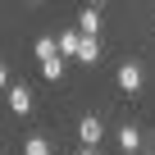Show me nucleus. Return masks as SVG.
<instances>
[{
	"label": "nucleus",
	"mask_w": 155,
	"mask_h": 155,
	"mask_svg": "<svg viewBox=\"0 0 155 155\" xmlns=\"http://www.w3.org/2000/svg\"><path fill=\"white\" fill-rule=\"evenodd\" d=\"M141 82H146V73H141V64H137V59H128V64L119 68V87H123L128 96H137V91H141Z\"/></svg>",
	"instance_id": "f257e3e1"
},
{
	"label": "nucleus",
	"mask_w": 155,
	"mask_h": 155,
	"mask_svg": "<svg viewBox=\"0 0 155 155\" xmlns=\"http://www.w3.org/2000/svg\"><path fill=\"white\" fill-rule=\"evenodd\" d=\"M101 132H105V128H101V119H96V114H87L82 123H78V137H82V150H96V146H101Z\"/></svg>",
	"instance_id": "f03ea898"
},
{
	"label": "nucleus",
	"mask_w": 155,
	"mask_h": 155,
	"mask_svg": "<svg viewBox=\"0 0 155 155\" xmlns=\"http://www.w3.org/2000/svg\"><path fill=\"white\" fill-rule=\"evenodd\" d=\"M78 32L82 37H101V9H82L78 14Z\"/></svg>",
	"instance_id": "7ed1b4c3"
},
{
	"label": "nucleus",
	"mask_w": 155,
	"mask_h": 155,
	"mask_svg": "<svg viewBox=\"0 0 155 155\" xmlns=\"http://www.w3.org/2000/svg\"><path fill=\"white\" fill-rule=\"evenodd\" d=\"M9 110H14V114H28V110H32V91H28V87H9Z\"/></svg>",
	"instance_id": "20e7f679"
},
{
	"label": "nucleus",
	"mask_w": 155,
	"mask_h": 155,
	"mask_svg": "<svg viewBox=\"0 0 155 155\" xmlns=\"http://www.w3.org/2000/svg\"><path fill=\"white\" fill-rule=\"evenodd\" d=\"M78 50H82V32H78V28L73 32H59V55H73L78 59Z\"/></svg>",
	"instance_id": "39448f33"
},
{
	"label": "nucleus",
	"mask_w": 155,
	"mask_h": 155,
	"mask_svg": "<svg viewBox=\"0 0 155 155\" xmlns=\"http://www.w3.org/2000/svg\"><path fill=\"white\" fill-rule=\"evenodd\" d=\"M37 59H41V64L59 59V41H55V37H41V41H37Z\"/></svg>",
	"instance_id": "423d86ee"
},
{
	"label": "nucleus",
	"mask_w": 155,
	"mask_h": 155,
	"mask_svg": "<svg viewBox=\"0 0 155 155\" xmlns=\"http://www.w3.org/2000/svg\"><path fill=\"white\" fill-rule=\"evenodd\" d=\"M78 59H82V64H96V59H101V41H96V37H82V50H78Z\"/></svg>",
	"instance_id": "0eeeda50"
},
{
	"label": "nucleus",
	"mask_w": 155,
	"mask_h": 155,
	"mask_svg": "<svg viewBox=\"0 0 155 155\" xmlns=\"http://www.w3.org/2000/svg\"><path fill=\"white\" fill-rule=\"evenodd\" d=\"M119 146H123V150H137V146H141V132H137V128L128 123V128L119 132Z\"/></svg>",
	"instance_id": "6e6552de"
},
{
	"label": "nucleus",
	"mask_w": 155,
	"mask_h": 155,
	"mask_svg": "<svg viewBox=\"0 0 155 155\" xmlns=\"http://www.w3.org/2000/svg\"><path fill=\"white\" fill-rule=\"evenodd\" d=\"M23 155H50L46 137H28V141H23Z\"/></svg>",
	"instance_id": "1a4fd4ad"
},
{
	"label": "nucleus",
	"mask_w": 155,
	"mask_h": 155,
	"mask_svg": "<svg viewBox=\"0 0 155 155\" xmlns=\"http://www.w3.org/2000/svg\"><path fill=\"white\" fill-rule=\"evenodd\" d=\"M41 73L50 78V82H59V78H64V59H50V64H41Z\"/></svg>",
	"instance_id": "9d476101"
},
{
	"label": "nucleus",
	"mask_w": 155,
	"mask_h": 155,
	"mask_svg": "<svg viewBox=\"0 0 155 155\" xmlns=\"http://www.w3.org/2000/svg\"><path fill=\"white\" fill-rule=\"evenodd\" d=\"M82 155H96V150H82Z\"/></svg>",
	"instance_id": "9b49d317"
}]
</instances>
